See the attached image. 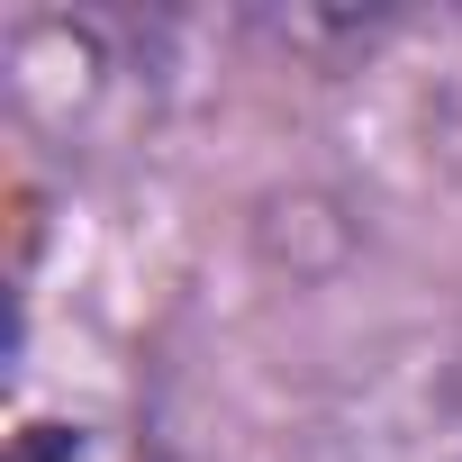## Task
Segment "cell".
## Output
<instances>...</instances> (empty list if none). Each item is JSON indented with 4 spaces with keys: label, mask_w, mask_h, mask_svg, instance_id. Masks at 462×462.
Instances as JSON below:
<instances>
[{
    "label": "cell",
    "mask_w": 462,
    "mask_h": 462,
    "mask_svg": "<svg viewBox=\"0 0 462 462\" xmlns=\"http://www.w3.org/2000/svg\"><path fill=\"white\" fill-rule=\"evenodd\" d=\"M10 462H154V453L127 426H100V417H28Z\"/></svg>",
    "instance_id": "3957f363"
},
{
    "label": "cell",
    "mask_w": 462,
    "mask_h": 462,
    "mask_svg": "<svg viewBox=\"0 0 462 462\" xmlns=\"http://www.w3.org/2000/svg\"><path fill=\"white\" fill-rule=\"evenodd\" d=\"M300 462H462V327L354 354L300 417Z\"/></svg>",
    "instance_id": "7a4b0ae2"
},
{
    "label": "cell",
    "mask_w": 462,
    "mask_h": 462,
    "mask_svg": "<svg viewBox=\"0 0 462 462\" xmlns=\"http://www.w3.org/2000/svg\"><path fill=\"white\" fill-rule=\"evenodd\" d=\"M10 100L37 136H55L73 154L127 145L163 100L154 28L100 19V10H37L10 28Z\"/></svg>",
    "instance_id": "6da1fadb"
}]
</instances>
